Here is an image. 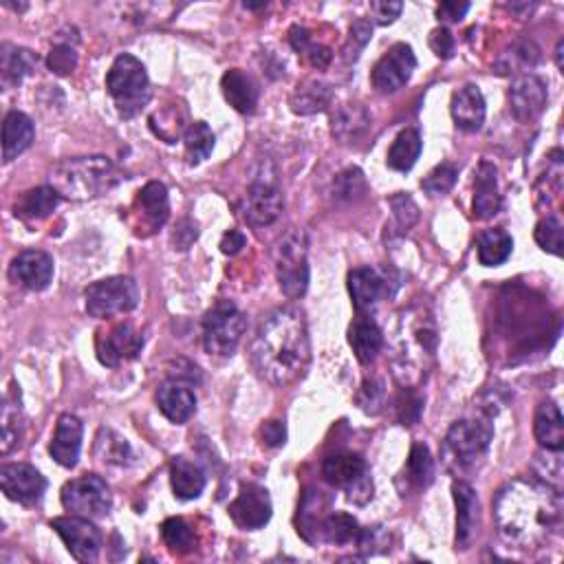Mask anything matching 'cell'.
<instances>
[{
    "instance_id": "cell-54",
    "label": "cell",
    "mask_w": 564,
    "mask_h": 564,
    "mask_svg": "<svg viewBox=\"0 0 564 564\" xmlns=\"http://www.w3.org/2000/svg\"><path fill=\"white\" fill-rule=\"evenodd\" d=\"M421 408H423V401L419 397H415L412 393H406V397H401L399 401V421L404 423V426H412L421 415Z\"/></svg>"
},
{
    "instance_id": "cell-44",
    "label": "cell",
    "mask_w": 564,
    "mask_h": 564,
    "mask_svg": "<svg viewBox=\"0 0 564 564\" xmlns=\"http://www.w3.org/2000/svg\"><path fill=\"white\" fill-rule=\"evenodd\" d=\"M161 538L172 553H190L197 545L194 529L183 518H166L161 525Z\"/></svg>"
},
{
    "instance_id": "cell-24",
    "label": "cell",
    "mask_w": 564,
    "mask_h": 564,
    "mask_svg": "<svg viewBox=\"0 0 564 564\" xmlns=\"http://www.w3.org/2000/svg\"><path fill=\"white\" fill-rule=\"evenodd\" d=\"M373 126V117L362 104H342L331 113V135L340 144H357Z\"/></svg>"
},
{
    "instance_id": "cell-35",
    "label": "cell",
    "mask_w": 564,
    "mask_h": 564,
    "mask_svg": "<svg viewBox=\"0 0 564 564\" xmlns=\"http://www.w3.org/2000/svg\"><path fill=\"white\" fill-rule=\"evenodd\" d=\"M38 67V56L29 49H20L12 45H3L0 49V71H3V82L20 84L27 75Z\"/></svg>"
},
{
    "instance_id": "cell-61",
    "label": "cell",
    "mask_w": 564,
    "mask_h": 564,
    "mask_svg": "<svg viewBox=\"0 0 564 564\" xmlns=\"http://www.w3.org/2000/svg\"><path fill=\"white\" fill-rule=\"evenodd\" d=\"M562 49H564V42L560 40V42H558V49H556V64H558V69H562Z\"/></svg>"
},
{
    "instance_id": "cell-9",
    "label": "cell",
    "mask_w": 564,
    "mask_h": 564,
    "mask_svg": "<svg viewBox=\"0 0 564 564\" xmlns=\"http://www.w3.org/2000/svg\"><path fill=\"white\" fill-rule=\"evenodd\" d=\"M62 505L75 516L89 520L104 518L113 507L111 487L106 485L102 476L84 474L62 487Z\"/></svg>"
},
{
    "instance_id": "cell-46",
    "label": "cell",
    "mask_w": 564,
    "mask_h": 564,
    "mask_svg": "<svg viewBox=\"0 0 564 564\" xmlns=\"http://www.w3.org/2000/svg\"><path fill=\"white\" fill-rule=\"evenodd\" d=\"M534 238L540 245V249H545V252L553 256H560L562 254V223L558 216H547V219H542L536 225Z\"/></svg>"
},
{
    "instance_id": "cell-11",
    "label": "cell",
    "mask_w": 564,
    "mask_h": 564,
    "mask_svg": "<svg viewBox=\"0 0 564 564\" xmlns=\"http://www.w3.org/2000/svg\"><path fill=\"white\" fill-rule=\"evenodd\" d=\"M51 527L64 540L71 556L78 562H95L102 551V534L89 518L60 516L51 520Z\"/></svg>"
},
{
    "instance_id": "cell-16",
    "label": "cell",
    "mask_w": 564,
    "mask_h": 564,
    "mask_svg": "<svg viewBox=\"0 0 564 564\" xmlns=\"http://www.w3.org/2000/svg\"><path fill=\"white\" fill-rule=\"evenodd\" d=\"M141 349H144V338L130 324H115L113 329L100 331L97 335V360L104 366L113 368L135 360Z\"/></svg>"
},
{
    "instance_id": "cell-26",
    "label": "cell",
    "mask_w": 564,
    "mask_h": 564,
    "mask_svg": "<svg viewBox=\"0 0 564 564\" xmlns=\"http://www.w3.org/2000/svg\"><path fill=\"white\" fill-rule=\"evenodd\" d=\"M349 344L360 364H373L384 346L382 329L377 327L373 318H368L366 313H360L349 329Z\"/></svg>"
},
{
    "instance_id": "cell-52",
    "label": "cell",
    "mask_w": 564,
    "mask_h": 564,
    "mask_svg": "<svg viewBox=\"0 0 564 564\" xmlns=\"http://www.w3.org/2000/svg\"><path fill=\"white\" fill-rule=\"evenodd\" d=\"M430 49L435 51V56L441 60H448L454 56V38L446 27H439L430 34Z\"/></svg>"
},
{
    "instance_id": "cell-12",
    "label": "cell",
    "mask_w": 564,
    "mask_h": 564,
    "mask_svg": "<svg viewBox=\"0 0 564 564\" xmlns=\"http://www.w3.org/2000/svg\"><path fill=\"white\" fill-rule=\"evenodd\" d=\"M415 69H417L415 51H412V47L406 45V42H397V45L390 47L382 56V60L375 64L371 80L377 93L390 95L397 93L399 89H404Z\"/></svg>"
},
{
    "instance_id": "cell-40",
    "label": "cell",
    "mask_w": 564,
    "mask_h": 564,
    "mask_svg": "<svg viewBox=\"0 0 564 564\" xmlns=\"http://www.w3.org/2000/svg\"><path fill=\"white\" fill-rule=\"evenodd\" d=\"M538 60H540V49L534 45V42L520 40L514 42V45L503 53L501 60L496 64V69L498 73H518L536 67Z\"/></svg>"
},
{
    "instance_id": "cell-13",
    "label": "cell",
    "mask_w": 564,
    "mask_h": 564,
    "mask_svg": "<svg viewBox=\"0 0 564 564\" xmlns=\"http://www.w3.org/2000/svg\"><path fill=\"white\" fill-rule=\"evenodd\" d=\"M0 487L9 501L25 507H34L47 492V479L34 465L7 463L0 468Z\"/></svg>"
},
{
    "instance_id": "cell-57",
    "label": "cell",
    "mask_w": 564,
    "mask_h": 564,
    "mask_svg": "<svg viewBox=\"0 0 564 564\" xmlns=\"http://www.w3.org/2000/svg\"><path fill=\"white\" fill-rule=\"evenodd\" d=\"M302 56H305L307 60H309V64L311 67H316V69H327L329 64H331V58H333V53H331V49H327V47H322V45H311L307 47V51L302 53Z\"/></svg>"
},
{
    "instance_id": "cell-60",
    "label": "cell",
    "mask_w": 564,
    "mask_h": 564,
    "mask_svg": "<svg viewBox=\"0 0 564 564\" xmlns=\"http://www.w3.org/2000/svg\"><path fill=\"white\" fill-rule=\"evenodd\" d=\"M289 42H291V47H294L298 53H305L307 47L311 45V34L305 29V27H291L289 29Z\"/></svg>"
},
{
    "instance_id": "cell-14",
    "label": "cell",
    "mask_w": 564,
    "mask_h": 564,
    "mask_svg": "<svg viewBox=\"0 0 564 564\" xmlns=\"http://www.w3.org/2000/svg\"><path fill=\"white\" fill-rule=\"evenodd\" d=\"M282 208H285V201H282L276 183L269 179H256L245 194L243 216L249 225L267 227L278 221Z\"/></svg>"
},
{
    "instance_id": "cell-33",
    "label": "cell",
    "mask_w": 564,
    "mask_h": 564,
    "mask_svg": "<svg viewBox=\"0 0 564 564\" xmlns=\"http://www.w3.org/2000/svg\"><path fill=\"white\" fill-rule=\"evenodd\" d=\"M60 194L53 190L51 186H42L25 192L14 205V214L27 223H38L45 221L47 216L58 208Z\"/></svg>"
},
{
    "instance_id": "cell-21",
    "label": "cell",
    "mask_w": 564,
    "mask_h": 564,
    "mask_svg": "<svg viewBox=\"0 0 564 564\" xmlns=\"http://www.w3.org/2000/svg\"><path fill=\"white\" fill-rule=\"evenodd\" d=\"M82 435L84 428L78 417L60 415L56 423V435H53V441L49 446L53 461L62 465V468H75L82 450Z\"/></svg>"
},
{
    "instance_id": "cell-6",
    "label": "cell",
    "mask_w": 564,
    "mask_h": 564,
    "mask_svg": "<svg viewBox=\"0 0 564 564\" xmlns=\"http://www.w3.org/2000/svg\"><path fill=\"white\" fill-rule=\"evenodd\" d=\"M247 329L243 311L234 302L221 300L208 311L203 320V346L216 357H230L241 344Z\"/></svg>"
},
{
    "instance_id": "cell-41",
    "label": "cell",
    "mask_w": 564,
    "mask_h": 564,
    "mask_svg": "<svg viewBox=\"0 0 564 564\" xmlns=\"http://www.w3.org/2000/svg\"><path fill=\"white\" fill-rule=\"evenodd\" d=\"M322 509H327V501H324L320 492H307L305 501L300 505L298 514V534L305 536L311 542V531L313 534H322V523L329 514H324Z\"/></svg>"
},
{
    "instance_id": "cell-25",
    "label": "cell",
    "mask_w": 564,
    "mask_h": 564,
    "mask_svg": "<svg viewBox=\"0 0 564 564\" xmlns=\"http://www.w3.org/2000/svg\"><path fill=\"white\" fill-rule=\"evenodd\" d=\"M450 113L457 128L465 133H476L485 122V97L476 84H465L452 95Z\"/></svg>"
},
{
    "instance_id": "cell-36",
    "label": "cell",
    "mask_w": 564,
    "mask_h": 564,
    "mask_svg": "<svg viewBox=\"0 0 564 564\" xmlns=\"http://www.w3.org/2000/svg\"><path fill=\"white\" fill-rule=\"evenodd\" d=\"M421 148H423V141L419 130L415 128H406L401 130L397 135V139L393 141V146L388 150V166L397 170V172H408L412 170V166L417 164V159L421 155Z\"/></svg>"
},
{
    "instance_id": "cell-34",
    "label": "cell",
    "mask_w": 564,
    "mask_h": 564,
    "mask_svg": "<svg viewBox=\"0 0 564 564\" xmlns=\"http://www.w3.org/2000/svg\"><path fill=\"white\" fill-rule=\"evenodd\" d=\"M514 241L501 227H494V230L481 232L479 241H476V252H479V263L483 267H498L503 265L505 260L512 256Z\"/></svg>"
},
{
    "instance_id": "cell-37",
    "label": "cell",
    "mask_w": 564,
    "mask_h": 564,
    "mask_svg": "<svg viewBox=\"0 0 564 564\" xmlns=\"http://www.w3.org/2000/svg\"><path fill=\"white\" fill-rule=\"evenodd\" d=\"M329 102H331V86L318 80H311L298 86L289 100L291 111L296 115H316L324 111V108L329 106Z\"/></svg>"
},
{
    "instance_id": "cell-2",
    "label": "cell",
    "mask_w": 564,
    "mask_h": 564,
    "mask_svg": "<svg viewBox=\"0 0 564 564\" xmlns=\"http://www.w3.org/2000/svg\"><path fill=\"white\" fill-rule=\"evenodd\" d=\"M252 362L258 375L271 386L296 384L311 362L305 313L296 307H282L267 316L252 344Z\"/></svg>"
},
{
    "instance_id": "cell-50",
    "label": "cell",
    "mask_w": 564,
    "mask_h": 564,
    "mask_svg": "<svg viewBox=\"0 0 564 564\" xmlns=\"http://www.w3.org/2000/svg\"><path fill=\"white\" fill-rule=\"evenodd\" d=\"M357 404H360L364 412H371V415H375V412H379V408H382L384 404V384L379 382V379H366L362 386V393L360 397H357Z\"/></svg>"
},
{
    "instance_id": "cell-51",
    "label": "cell",
    "mask_w": 564,
    "mask_h": 564,
    "mask_svg": "<svg viewBox=\"0 0 564 564\" xmlns=\"http://www.w3.org/2000/svg\"><path fill=\"white\" fill-rule=\"evenodd\" d=\"M390 205H393V210H395V216H397V221L401 227H408L415 223L419 219V208H417V203L412 201L408 194H397V197L390 199Z\"/></svg>"
},
{
    "instance_id": "cell-45",
    "label": "cell",
    "mask_w": 564,
    "mask_h": 564,
    "mask_svg": "<svg viewBox=\"0 0 564 564\" xmlns=\"http://www.w3.org/2000/svg\"><path fill=\"white\" fill-rule=\"evenodd\" d=\"M457 177H459L457 166L441 164L435 170L428 172L426 179L421 181V188L432 199L443 197V194H448L454 188V183H457Z\"/></svg>"
},
{
    "instance_id": "cell-29",
    "label": "cell",
    "mask_w": 564,
    "mask_h": 564,
    "mask_svg": "<svg viewBox=\"0 0 564 564\" xmlns=\"http://www.w3.org/2000/svg\"><path fill=\"white\" fill-rule=\"evenodd\" d=\"M36 137V128L31 117L20 113V111H12L7 113L5 124H3V159L5 164L9 161L18 159V155H23L25 150L34 144Z\"/></svg>"
},
{
    "instance_id": "cell-8",
    "label": "cell",
    "mask_w": 564,
    "mask_h": 564,
    "mask_svg": "<svg viewBox=\"0 0 564 564\" xmlns=\"http://www.w3.org/2000/svg\"><path fill=\"white\" fill-rule=\"evenodd\" d=\"M322 476L333 487H340L349 494V501L355 505H366L373 498L371 470L360 454L338 452L324 459Z\"/></svg>"
},
{
    "instance_id": "cell-27",
    "label": "cell",
    "mask_w": 564,
    "mask_h": 564,
    "mask_svg": "<svg viewBox=\"0 0 564 564\" xmlns=\"http://www.w3.org/2000/svg\"><path fill=\"white\" fill-rule=\"evenodd\" d=\"M498 172L490 164V161H483L476 170V192H474V216L481 221L492 219L498 212H501L503 199L498 194Z\"/></svg>"
},
{
    "instance_id": "cell-42",
    "label": "cell",
    "mask_w": 564,
    "mask_h": 564,
    "mask_svg": "<svg viewBox=\"0 0 564 564\" xmlns=\"http://www.w3.org/2000/svg\"><path fill=\"white\" fill-rule=\"evenodd\" d=\"M360 531L362 529L353 516L338 512L324 518L320 536L331 545H351V542H357V538H360Z\"/></svg>"
},
{
    "instance_id": "cell-47",
    "label": "cell",
    "mask_w": 564,
    "mask_h": 564,
    "mask_svg": "<svg viewBox=\"0 0 564 564\" xmlns=\"http://www.w3.org/2000/svg\"><path fill=\"white\" fill-rule=\"evenodd\" d=\"M333 192H335V197L344 199V201H353L357 197H362V194L366 192V181H364L362 170H357V168L344 170L342 175H338V179H335Z\"/></svg>"
},
{
    "instance_id": "cell-23",
    "label": "cell",
    "mask_w": 564,
    "mask_h": 564,
    "mask_svg": "<svg viewBox=\"0 0 564 564\" xmlns=\"http://www.w3.org/2000/svg\"><path fill=\"white\" fill-rule=\"evenodd\" d=\"M454 503H457V549L465 551L476 536L479 527V498L470 483L454 481L452 483Z\"/></svg>"
},
{
    "instance_id": "cell-20",
    "label": "cell",
    "mask_w": 564,
    "mask_h": 564,
    "mask_svg": "<svg viewBox=\"0 0 564 564\" xmlns=\"http://www.w3.org/2000/svg\"><path fill=\"white\" fill-rule=\"evenodd\" d=\"M349 291L357 313L371 311L379 298L390 294L386 274L373 267H357L349 274Z\"/></svg>"
},
{
    "instance_id": "cell-48",
    "label": "cell",
    "mask_w": 564,
    "mask_h": 564,
    "mask_svg": "<svg viewBox=\"0 0 564 564\" xmlns=\"http://www.w3.org/2000/svg\"><path fill=\"white\" fill-rule=\"evenodd\" d=\"M371 36H373V25L368 23V20H357V23L351 27L349 42H346V47H344V60L355 62L357 58H360V53L368 45Z\"/></svg>"
},
{
    "instance_id": "cell-15",
    "label": "cell",
    "mask_w": 564,
    "mask_h": 564,
    "mask_svg": "<svg viewBox=\"0 0 564 564\" xmlns=\"http://www.w3.org/2000/svg\"><path fill=\"white\" fill-rule=\"evenodd\" d=\"M230 518L236 527L254 531L265 527L271 518V498L265 487L256 483H243L241 492L230 505Z\"/></svg>"
},
{
    "instance_id": "cell-32",
    "label": "cell",
    "mask_w": 564,
    "mask_h": 564,
    "mask_svg": "<svg viewBox=\"0 0 564 564\" xmlns=\"http://www.w3.org/2000/svg\"><path fill=\"white\" fill-rule=\"evenodd\" d=\"M0 452L7 454L20 446L25 435V417L20 406V393H7L3 399V412H0Z\"/></svg>"
},
{
    "instance_id": "cell-55",
    "label": "cell",
    "mask_w": 564,
    "mask_h": 564,
    "mask_svg": "<svg viewBox=\"0 0 564 564\" xmlns=\"http://www.w3.org/2000/svg\"><path fill=\"white\" fill-rule=\"evenodd\" d=\"M197 236H199L197 223H192L190 219H183L177 225L175 234H172V245H175V249H188L194 241H197Z\"/></svg>"
},
{
    "instance_id": "cell-5",
    "label": "cell",
    "mask_w": 564,
    "mask_h": 564,
    "mask_svg": "<svg viewBox=\"0 0 564 564\" xmlns=\"http://www.w3.org/2000/svg\"><path fill=\"white\" fill-rule=\"evenodd\" d=\"M309 243L302 230H291L280 238L274 249L276 276L285 296L296 300L307 294L309 287Z\"/></svg>"
},
{
    "instance_id": "cell-30",
    "label": "cell",
    "mask_w": 564,
    "mask_h": 564,
    "mask_svg": "<svg viewBox=\"0 0 564 564\" xmlns=\"http://www.w3.org/2000/svg\"><path fill=\"white\" fill-rule=\"evenodd\" d=\"M221 89L227 104L238 113H254L258 104V84L241 69H230L221 80Z\"/></svg>"
},
{
    "instance_id": "cell-43",
    "label": "cell",
    "mask_w": 564,
    "mask_h": 564,
    "mask_svg": "<svg viewBox=\"0 0 564 564\" xmlns=\"http://www.w3.org/2000/svg\"><path fill=\"white\" fill-rule=\"evenodd\" d=\"M408 479L415 487H428L435 479V461L426 443H415L408 457Z\"/></svg>"
},
{
    "instance_id": "cell-28",
    "label": "cell",
    "mask_w": 564,
    "mask_h": 564,
    "mask_svg": "<svg viewBox=\"0 0 564 564\" xmlns=\"http://www.w3.org/2000/svg\"><path fill=\"white\" fill-rule=\"evenodd\" d=\"M534 435L540 448L560 452L564 448V419L556 401H542L534 417Z\"/></svg>"
},
{
    "instance_id": "cell-56",
    "label": "cell",
    "mask_w": 564,
    "mask_h": 564,
    "mask_svg": "<svg viewBox=\"0 0 564 564\" xmlns=\"http://www.w3.org/2000/svg\"><path fill=\"white\" fill-rule=\"evenodd\" d=\"M401 9H404V5H401V3H371V12L375 16L377 25L395 23V20L401 14Z\"/></svg>"
},
{
    "instance_id": "cell-10",
    "label": "cell",
    "mask_w": 564,
    "mask_h": 564,
    "mask_svg": "<svg viewBox=\"0 0 564 564\" xmlns=\"http://www.w3.org/2000/svg\"><path fill=\"white\" fill-rule=\"evenodd\" d=\"M494 439V428L487 419H461L446 437V450L461 468H470L485 457Z\"/></svg>"
},
{
    "instance_id": "cell-18",
    "label": "cell",
    "mask_w": 564,
    "mask_h": 564,
    "mask_svg": "<svg viewBox=\"0 0 564 564\" xmlns=\"http://www.w3.org/2000/svg\"><path fill=\"white\" fill-rule=\"evenodd\" d=\"M135 232L137 234H148L157 232L159 227H164L168 216H170V201H168V190L164 183L150 181L144 188L139 190V197L135 201Z\"/></svg>"
},
{
    "instance_id": "cell-31",
    "label": "cell",
    "mask_w": 564,
    "mask_h": 564,
    "mask_svg": "<svg viewBox=\"0 0 564 564\" xmlns=\"http://www.w3.org/2000/svg\"><path fill=\"white\" fill-rule=\"evenodd\" d=\"M170 483L172 492L181 501H194L205 490V472L199 463L186 457H175L170 463Z\"/></svg>"
},
{
    "instance_id": "cell-3",
    "label": "cell",
    "mask_w": 564,
    "mask_h": 564,
    "mask_svg": "<svg viewBox=\"0 0 564 564\" xmlns=\"http://www.w3.org/2000/svg\"><path fill=\"white\" fill-rule=\"evenodd\" d=\"M124 179V172L106 157L64 159L51 170V188L71 201L102 197Z\"/></svg>"
},
{
    "instance_id": "cell-39",
    "label": "cell",
    "mask_w": 564,
    "mask_h": 564,
    "mask_svg": "<svg viewBox=\"0 0 564 564\" xmlns=\"http://www.w3.org/2000/svg\"><path fill=\"white\" fill-rule=\"evenodd\" d=\"M214 133L205 122H192L186 133H183V144H186V157L190 166H199L212 155L214 150Z\"/></svg>"
},
{
    "instance_id": "cell-17",
    "label": "cell",
    "mask_w": 564,
    "mask_h": 564,
    "mask_svg": "<svg viewBox=\"0 0 564 564\" xmlns=\"http://www.w3.org/2000/svg\"><path fill=\"white\" fill-rule=\"evenodd\" d=\"M549 100L547 82L534 73L520 75L509 86V111L518 122H531L545 111Z\"/></svg>"
},
{
    "instance_id": "cell-19",
    "label": "cell",
    "mask_w": 564,
    "mask_h": 564,
    "mask_svg": "<svg viewBox=\"0 0 564 564\" xmlns=\"http://www.w3.org/2000/svg\"><path fill=\"white\" fill-rule=\"evenodd\" d=\"M9 274L29 291H45L53 280V258L40 249H27L14 258Z\"/></svg>"
},
{
    "instance_id": "cell-53",
    "label": "cell",
    "mask_w": 564,
    "mask_h": 564,
    "mask_svg": "<svg viewBox=\"0 0 564 564\" xmlns=\"http://www.w3.org/2000/svg\"><path fill=\"white\" fill-rule=\"evenodd\" d=\"M260 439H263L265 446L269 448H278L285 443L287 439V428H285V423L274 419V421H265L263 426H260Z\"/></svg>"
},
{
    "instance_id": "cell-1",
    "label": "cell",
    "mask_w": 564,
    "mask_h": 564,
    "mask_svg": "<svg viewBox=\"0 0 564 564\" xmlns=\"http://www.w3.org/2000/svg\"><path fill=\"white\" fill-rule=\"evenodd\" d=\"M494 520L507 545L538 549L562 525L560 490L534 479L507 483L494 498Z\"/></svg>"
},
{
    "instance_id": "cell-7",
    "label": "cell",
    "mask_w": 564,
    "mask_h": 564,
    "mask_svg": "<svg viewBox=\"0 0 564 564\" xmlns=\"http://www.w3.org/2000/svg\"><path fill=\"white\" fill-rule=\"evenodd\" d=\"M86 311L89 316L108 320L115 316H124L139 305V287L133 278L113 276L93 282L84 291Z\"/></svg>"
},
{
    "instance_id": "cell-38",
    "label": "cell",
    "mask_w": 564,
    "mask_h": 564,
    "mask_svg": "<svg viewBox=\"0 0 564 564\" xmlns=\"http://www.w3.org/2000/svg\"><path fill=\"white\" fill-rule=\"evenodd\" d=\"M95 457L106 465H128L133 459V450H130L128 441L119 437L115 430L102 428L95 437Z\"/></svg>"
},
{
    "instance_id": "cell-59",
    "label": "cell",
    "mask_w": 564,
    "mask_h": 564,
    "mask_svg": "<svg viewBox=\"0 0 564 564\" xmlns=\"http://www.w3.org/2000/svg\"><path fill=\"white\" fill-rule=\"evenodd\" d=\"M243 247H245V234L243 232L230 230V232L223 234V238H221V252L223 254L234 256V254L241 252Z\"/></svg>"
},
{
    "instance_id": "cell-49",
    "label": "cell",
    "mask_w": 564,
    "mask_h": 564,
    "mask_svg": "<svg viewBox=\"0 0 564 564\" xmlns=\"http://www.w3.org/2000/svg\"><path fill=\"white\" fill-rule=\"evenodd\" d=\"M47 67L58 75H69L78 67V53L71 45H56L49 53Z\"/></svg>"
},
{
    "instance_id": "cell-58",
    "label": "cell",
    "mask_w": 564,
    "mask_h": 564,
    "mask_svg": "<svg viewBox=\"0 0 564 564\" xmlns=\"http://www.w3.org/2000/svg\"><path fill=\"white\" fill-rule=\"evenodd\" d=\"M470 3H441L437 7L439 20H448V23H457L465 14H468Z\"/></svg>"
},
{
    "instance_id": "cell-22",
    "label": "cell",
    "mask_w": 564,
    "mask_h": 564,
    "mask_svg": "<svg viewBox=\"0 0 564 564\" xmlns=\"http://www.w3.org/2000/svg\"><path fill=\"white\" fill-rule=\"evenodd\" d=\"M157 406L172 423H186L197 410V395L181 379H168L157 390Z\"/></svg>"
},
{
    "instance_id": "cell-4",
    "label": "cell",
    "mask_w": 564,
    "mask_h": 564,
    "mask_svg": "<svg viewBox=\"0 0 564 564\" xmlns=\"http://www.w3.org/2000/svg\"><path fill=\"white\" fill-rule=\"evenodd\" d=\"M106 89L115 100L122 117H133L150 100V80L146 67L130 53L117 56L111 71L106 75Z\"/></svg>"
}]
</instances>
